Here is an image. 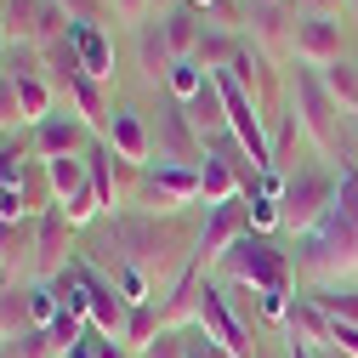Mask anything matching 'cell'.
<instances>
[{"label": "cell", "mask_w": 358, "mask_h": 358, "mask_svg": "<svg viewBox=\"0 0 358 358\" xmlns=\"http://www.w3.org/2000/svg\"><path fill=\"white\" fill-rule=\"evenodd\" d=\"M290 267H296V285H301V290L358 285V137H352V148H347V159H341L330 216H324L307 239H296Z\"/></svg>", "instance_id": "6da1fadb"}, {"label": "cell", "mask_w": 358, "mask_h": 358, "mask_svg": "<svg viewBox=\"0 0 358 358\" xmlns=\"http://www.w3.org/2000/svg\"><path fill=\"white\" fill-rule=\"evenodd\" d=\"M103 222H108L120 256L154 285V296H165V290L176 285V273H182V267L194 262V250H199V228H194L188 216L120 210V216H103Z\"/></svg>", "instance_id": "7a4b0ae2"}, {"label": "cell", "mask_w": 358, "mask_h": 358, "mask_svg": "<svg viewBox=\"0 0 358 358\" xmlns=\"http://www.w3.org/2000/svg\"><path fill=\"white\" fill-rule=\"evenodd\" d=\"M290 108H296V120H301V137H307V148L319 154V159H347V148H352V114L330 97V85H324V74L319 69H307V63H290Z\"/></svg>", "instance_id": "3957f363"}, {"label": "cell", "mask_w": 358, "mask_h": 358, "mask_svg": "<svg viewBox=\"0 0 358 358\" xmlns=\"http://www.w3.org/2000/svg\"><path fill=\"white\" fill-rule=\"evenodd\" d=\"M210 273L222 285H250L256 296L267 301H296V267H290V250H279V239L267 234H239L228 250H222V262L210 267Z\"/></svg>", "instance_id": "277c9868"}, {"label": "cell", "mask_w": 358, "mask_h": 358, "mask_svg": "<svg viewBox=\"0 0 358 358\" xmlns=\"http://www.w3.org/2000/svg\"><path fill=\"white\" fill-rule=\"evenodd\" d=\"M336 205V176L324 165H296L285 171V188H279V216H285V234L307 239Z\"/></svg>", "instance_id": "5b68a950"}, {"label": "cell", "mask_w": 358, "mask_h": 358, "mask_svg": "<svg viewBox=\"0 0 358 358\" xmlns=\"http://www.w3.org/2000/svg\"><path fill=\"white\" fill-rule=\"evenodd\" d=\"M194 330H199L210 347H222L228 358H256V352H262V336H250V330L234 319V307H228V296H222L216 279H205L199 296H194Z\"/></svg>", "instance_id": "8992f818"}, {"label": "cell", "mask_w": 358, "mask_h": 358, "mask_svg": "<svg viewBox=\"0 0 358 358\" xmlns=\"http://www.w3.org/2000/svg\"><path fill=\"white\" fill-rule=\"evenodd\" d=\"M148 137H154V159L159 165H182V171H199L205 165V143H199V131L188 125V108L176 103L171 92H159V120L148 125Z\"/></svg>", "instance_id": "52a82bcc"}, {"label": "cell", "mask_w": 358, "mask_h": 358, "mask_svg": "<svg viewBox=\"0 0 358 358\" xmlns=\"http://www.w3.org/2000/svg\"><path fill=\"white\" fill-rule=\"evenodd\" d=\"M97 143H103V137H97V131L85 125L69 103H63L57 114H46V120L29 131V154H34V165H52V159H85Z\"/></svg>", "instance_id": "ba28073f"}, {"label": "cell", "mask_w": 358, "mask_h": 358, "mask_svg": "<svg viewBox=\"0 0 358 358\" xmlns=\"http://www.w3.org/2000/svg\"><path fill=\"white\" fill-rule=\"evenodd\" d=\"M296 23H301V12L290 6V0H279V6L245 0V40H250L256 52H267L273 63H290L296 57Z\"/></svg>", "instance_id": "9c48e42d"}, {"label": "cell", "mask_w": 358, "mask_h": 358, "mask_svg": "<svg viewBox=\"0 0 358 358\" xmlns=\"http://www.w3.org/2000/svg\"><path fill=\"white\" fill-rule=\"evenodd\" d=\"M188 205H199V171H182V165H148L143 171V194L131 210H154V216H182Z\"/></svg>", "instance_id": "30bf717a"}, {"label": "cell", "mask_w": 358, "mask_h": 358, "mask_svg": "<svg viewBox=\"0 0 358 358\" xmlns=\"http://www.w3.org/2000/svg\"><path fill=\"white\" fill-rule=\"evenodd\" d=\"M74 239H80V228L52 205L46 216H34V245H40V279H57V273H69V267L80 262L74 256Z\"/></svg>", "instance_id": "8fae6325"}, {"label": "cell", "mask_w": 358, "mask_h": 358, "mask_svg": "<svg viewBox=\"0 0 358 358\" xmlns=\"http://www.w3.org/2000/svg\"><path fill=\"white\" fill-rule=\"evenodd\" d=\"M347 57V29L330 23V17H301L296 23V57L290 63H307V69H336Z\"/></svg>", "instance_id": "7c38bea8"}, {"label": "cell", "mask_w": 358, "mask_h": 358, "mask_svg": "<svg viewBox=\"0 0 358 358\" xmlns=\"http://www.w3.org/2000/svg\"><path fill=\"white\" fill-rule=\"evenodd\" d=\"M103 143H108L120 159H131V165H154V137H148V120H143V108H131V103H114Z\"/></svg>", "instance_id": "4fadbf2b"}, {"label": "cell", "mask_w": 358, "mask_h": 358, "mask_svg": "<svg viewBox=\"0 0 358 358\" xmlns=\"http://www.w3.org/2000/svg\"><path fill=\"white\" fill-rule=\"evenodd\" d=\"M245 228H250V210H245V199L210 205V210H205V222H199V262H205V267H216V262H222V250H228V245H234Z\"/></svg>", "instance_id": "5bb4252c"}, {"label": "cell", "mask_w": 358, "mask_h": 358, "mask_svg": "<svg viewBox=\"0 0 358 358\" xmlns=\"http://www.w3.org/2000/svg\"><path fill=\"white\" fill-rule=\"evenodd\" d=\"M0 273L12 285L40 279V245H34V222H0Z\"/></svg>", "instance_id": "9a60e30c"}, {"label": "cell", "mask_w": 358, "mask_h": 358, "mask_svg": "<svg viewBox=\"0 0 358 358\" xmlns=\"http://www.w3.org/2000/svg\"><path fill=\"white\" fill-rule=\"evenodd\" d=\"M159 34H165V46H171V57L176 63H194L199 57V46H205V17L194 12V6H165L159 12Z\"/></svg>", "instance_id": "2e32d148"}, {"label": "cell", "mask_w": 358, "mask_h": 358, "mask_svg": "<svg viewBox=\"0 0 358 358\" xmlns=\"http://www.w3.org/2000/svg\"><path fill=\"white\" fill-rule=\"evenodd\" d=\"M137 34V74L154 85V92H165V80H171V69H176V57H171V46H165V34H159V17H148L143 29H131Z\"/></svg>", "instance_id": "e0dca14e"}, {"label": "cell", "mask_w": 358, "mask_h": 358, "mask_svg": "<svg viewBox=\"0 0 358 358\" xmlns=\"http://www.w3.org/2000/svg\"><path fill=\"white\" fill-rule=\"evenodd\" d=\"M74 52L97 85H114V40L103 34V23H74Z\"/></svg>", "instance_id": "ac0fdd59"}, {"label": "cell", "mask_w": 358, "mask_h": 358, "mask_svg": "<svg viewBox=\"0 0 358 358\" xmlns=\"http://www.w3.org/2000/svg\"><path fill=\"white\" fill-rule=\"evenodd\" d=\"M40 17H46V0H6L0 40L6 46H40Z\"/></svg>", "instance_id": "d6986e66"}, {"label": "cell", "mask_w": 358, "mask_h": 358, "mask_svg": "<svg viewBox=\"0 0 358 358\" xmlns=\"http://www.w3.org/2000/svg\"><path fill=\"white\" fill-rule=\"evenodd\" d=\"M228 199H245V194H239V176H234V165H228V159L210 148V154H205V165H199V205L210 210V205H228Z\"/></svg>", "instance_id": "ffe728a7"}, {"label": "cell", "mask_w": 358, "mask_h": 358, "mask_svg": "<svg viewBox=\"0 0 358 358\" xmlns=\"http://www.w3.org/2000/svg\"><path fill=\"white\" fill-rule=\"evenodd\" d=\"M23 330H34V313H29V285H6V290H0V341H17Z\"/></svg>", "instance_id": "44dd1931"}, {"label": "cell", "mask_w": 358, "mask_h": 358, "mask_svg": "<svg viewBox=\"0 0 358 358\" xmlns=\"http://www.w3.org/2000/svg\"><path fill=\"white\" fill-rule=\"evenodd\" d=\"M319 313H330V319L341 324H358V285H319V290H301Z\"/></svg>", "instance_id": "7402d4cb"}, {"label": "cell", "mask_w": 358, "mask_h": 358, "mask_svg": "<svg viewBox=\"0 0 358 358\" xmlns=\"http://www.w3.org/2000/svg\"><path fill=\"white\" fill-rule=\"evenodd\" d=\"M46 176H52L57 205H69L74 194H85V188H92V171H85V159H52V165H46Z\"/></svg>", "instance_id": "603a6c76"}, {"label": "cell", "mask_w": 358, "mask_h": 358, "mask_svg": "<svg viewBox=\"0 0 358 358\" xmlns=\"http://www.w3.org/2000/svg\"><path fill=\"white\" fill-rule=\"evenodd\" d=\"M319 74H324V85H330V97L358 120V63H352V57H341L336 69H319Z\"/></svg>", "instance_id": "cb8c5ba5"}, {"label": "cell", "mask_w": 358, "mask_h": 358, "mask_svg": "<svg viewBox=\"0 0 358 358\" xmlns=\"http://www.w3.org/2000/svg\"><path fill=\"white\" fill-rule=\"evenodd\" d=\"M0 358H63L52 330H23L17 341H0Z\"/></svg>", "instance_id": "d4e9b609"}, {"label": "cell", "mask_w": 358, "mask_h": 358, "mask_svg": "<svg viewBox=\"0 0 358 358\" xmlns=\"http://www.w3.org/2000/svg\"><path fill=\"white\" fill-rule=\"evenodd\" d=\"M205 80H210V74H205L199 63H176V69H171V80H165V92H171L176 103L188 108V103H194V97L205 92Z\"/></svg>", "instance_id": "484cf974"}, {"label": "cell", "mask_w": 358, "mask_h": 358, "mask_svg": "<svg viewBox=\"0 0 358 358\" xmlns=\"http://www.w3.org/2000/svg\"><path fill=\"white\" fill-rule=\"evenodd\" d=\"M17 131H29V114H23V103H17V85L0 74V137H17Z\"/></svg>", "instance_id": "4316f807"}, {"label": "cell", "mask_w": 358, "mask_h": 358, "mask_svg": "<svg viewBox=\"0 0 358 358\" xmlns=\"http://www.w3.org/2000/svg\"><path fill=\"white\" fill-rule=\"evenodd\" d=\"M137 358H188V330H159Z\"/></svg>", "instance_id": "83f0119b"}, {"label": "cell", "mask_w": 358, "mask_h": 358, "mask_svg": "<svg viewBox=\"0 0 358 358\" xmlns=\"http://www.w3.org/2000/svg\"><path fill=\"white\" fill-rule=\"evenodd\" d=\"M108 6H114V17L120 23H131V29H143L154 12H159V0H108Z\"/></svg>", "instance_id": "f1b7e54d"}, {"label": "cell", "mask_w": 358, "mask_h": 358, "mask_svg": "<svg viewBox=\"0 0 358 358\" xmlns=\"http://www.w3.org/2000/svg\"><path fill=\"white\" fill-rule=\"evenodd\" d=\"M57 6L69 12V23H103L114 6H108V0H57Z\"/></svg>", "instance_id": "f546056e"}, {"label": "cell", "mask_w": 358, "mask_h": 358, "mask_svg": "<svg viewBox=\"0 0 358 358\" xmlns=\"http://www.w3.org/2000/svg\"><path fill=\"white\" fill-rule=\"evenodd\" d=\"M290 6H296L301 17H330V23H341V12H352V0H290Z\"/></svg>", "instance_id": "4dcf8cb0"}, {"label": "cell", "mask_w": 358, "mask_h": 358, "mask_svg": "<svg viewBox=\"0 0 358 358\" xmlns=\"http://www.w3.org/2000/svg\"><path fill=\"white\" fill-rule=\"evenodd\" d=\"M256 358H290V352H267V347H262V352H256Z\"/></svg>", "instance_id": "1f68e13d"}, {"label": "cell", "mask_w": 358, "mask_h": 358, "mask_svg": "<svg viewBox=\"0 0 358 358\" xmlns=\"http://www.w3.org/2000/svg\"><path fill=\"white\" fill-rule=\"evenodd\" d=\"M319 358H347V352H336V347H330V352H319Z\"/></svg>", "instance_id": "d6a6232c"}, {"label": "cell", "mask_w": 358, "mask_h": 358, "mask_svg": "<svg viewBox=\"0 0 358 358\" xmlns=\"http://www.w3.org/2000/svg\"><path fill=\"white\" fill-rule=\"evenodd\" d=\"M0 69H6V40H0Z\"/></svg>", "instance_id": "836d02e7"}, {"label": "cell", "mask_w": 358, "mask_h": 358, "mask_svg": "<svg viewBox=\"0 0 358 358\" xmlns=\"http://www.w3.org/2000/svg\"><path fill=\"white\" fill-rule=\"evenodd\" d=\"M6 285H12V279H6V273H0V290H6Z\"/></svg>", "instance_id": "e575fe53"}, {"label": "cell", "mask_w": 358, "mask_h": 358, "mask_svg": "<svg viewBox=\"0 0 358 358\" xmlns=\"http://www.w3.org/2000/svg\"><path fill=\"white\" fill-rule=\"evenodd\" d=\"M262 6H279V0H262Z\"/></svg>", "instance_id": "d590c367"}, {"label": "cell", "mask_w": 358, "mask_h": 358, "mask_svg": "<svg viewBox=\"0 0 358 358\" xmlns=\"http://www.w3.org/2000/svg\"><path fill=\"white\" fill-rule=\"evenodd\" d=\"M352 17H358V0H352Z\"/></svg>", "instance_id": "8d00e7d4"}]
</instances>
